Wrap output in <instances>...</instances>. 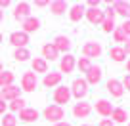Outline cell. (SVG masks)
Returning <instances> with one entry per match:
<instances>
[{"label":"cell","mask_w":130,"mask_h":126,"mask_svg":"<svg viewBox=\"0 0 130 126\" xmlns=\"http://www.w3.org/2000/svg\"><path fill=\"white\" fill-rule=\"evenodd\" d=\"M6 109H8V103L0 98V115H6Z\"/></svg>","instance_id":"obj_35"},{"label":"cell","mask_w":130,"mask_h":126,"mask_svg":"<svg viewBox=\"0 0 130 126\" xmlns=\"http://www.w3.org/2000/svg\"><path fill=\"white\" fill-rule=\"evenodd\" d=\"M84 12H86V8L82 4H73L69 8V19L73 21V23H78V21L84 17Z\"/></svg>","instance_id":"obj_21"},{"label":"cell","mask_w":130,"mask_h":126,"mask_svg":"<svg viewBox=\"0 0 130 126\" xmlns=\"http://www.w3.org/2000/svg\"><path fill=\"white\" fill-rule=\"evenodd\" d=\"M54 101H56V105L63 107L65 103L71 101V90L69 86H57L56 90H54Z\"/></svg>","instance_id":"obj_5"},{"label":"cell","mask_w":130,"mask_h":126,"mask_svg":"<svg viewBox=\"0 0 130 126\" xmlns=\"http://www.w3.org/2000/svg\"><path fill=\"white\" fill-rule=\"evenodd\" d=\"M25 107H27V101H25L23 98H17V99H13V101H10L8 103V109H10V113H19V111H23Z\"/></svg>","instance_id":"obj_28"},{"label":"cell","mask_w":130,"mask_h":126,"mask_svg":"<svg viewBox=\"0 0 130 126\" xmlns=\"http://www.w3.org/2000/svg\"><path fill=\"white\" fill-rule=\"evenodd\" d=\"M2 19H4V12L0 10V23H2Z\"/></svg>","instance_id":"obj_43"},{"label":"cell","mask_w":130,"mask_h":126,"mask_svg":"<svg viewBox=\"0 0 130 126\" xmlns=\"http://www.w3.org/2000/svg\"><path fill=\"white\" fill-rule=\"evenodd\" d=\"M29 57H31L29 48H15V52H13V59L15 61H27Z\"/></svg>","instance_id":"obj_29"},{"label":"cell","mask_w":130,"mask_h":126,"mask_svg":"<svg viewBox=\"0 0 130 126\" xmlns=\"http://www.w3.org/2000/svg\"><path fill=\"white\" fill-rule=\"evenodd\" d=\"M23 33H27V34H31V33H37L38 29H40V19L38 17H27V19L23 21Z\"/></svg>","instance_id":"obj_20"},{"label":"cell","mask_w":130,"mask_h":126,"mask_svg":"<svg viewBox=\"0 0 130 126\" xmlns=\"http://www.w3.org/2000/svg\"><path fill=\"white\" fill-rule=\"evenodd\" d=\"M54 126H73L71 122H65V120H61V122H56Z\"/></svg>","instance_id":"obj_41"},{"label":"cell","mask_w":130,"mask_h":126,"mask_svg":"<svg viewBox=\"0 0 130 126\" xmlns=\"http://www.w3.org/2000/svg\"><path fill=\"white\" fill-rule=\"evenodd\" d=\"M107 92L111 94V98H122V94H124V88H122V82L119 78H109L105 84Z\"/></svg>","instance_id":"obj_11"},{"label":"cell","mask_w":130,"mask_h":126,"mask_svg":"<svg viewBox=\"0 0 130 126\" xmlns=\"http://www.w3.org/2000/svg\"><path fill=\"white\" fill-rule=\"evenodd\" d=\"M57 57H59V52L56 50V46H54L52 42H46V44L42 46V59H46V61H56Z\"/></svg>","instance_id":"obj_19"},{"label":"cell","mask_w":130,"mask_h":126,"mask_svg":"<svg viewBox=\"0 0 130 126\" xmlns=\"http://www.w3.org/2000/svg\"><path fill=\"white\" fill-rule=\"evenodd\" d=\"M103 13H105V17H103V23H102V29L103 33H113L115 31V12L111 10V6L107 10H103Z\"/></svg>","instance_id":"obj_13"},{"label":"cell","mask_w":130,"mask_h":126,"mask_svg":"<svg viewBox=\"0 0 130 126\" xmlns=\"http://www.w3.org/2000/svg\"><path fill=\"white\" fill-rule=\"evenodd\" d=\"M31 67H32V73H48V61L42 59V57H35L31 61Z\"/></svg>","instance_id":"obj_23"},{"label":"cell","mask_w":130,"mask_h":126,"mask_svg":"<svg viewBox=\"0 0 130 126\" xmlns=\"http://www.w3.org/2000/svg\"><path fill=\"white\" fill-rule=\"evenodd\" d=\"M69 90H71V98H77L78 101H82L88 96V84H86L84 78H75L73 84L69 86Z\"/></svg>","instance_id":"obj_1"},{"label":"cell","mask_w":130,"mask_h":126,"mask_svg":"<svg viewBox=\"0 0 130 126\" xmlns=\"http://www.w3.org/2000/svg\"><path fill=\"white\" fill-rule=\"evenodd\" d=\"M86 6H88V8H100V0H88Z\"/></svg>","instance_id":"obj_36"},{"label":"cell","mask_w":130,"mask_h":126,"mask_svg":"<svg viewBox=\"0 0 130 126\" xmlns=\"http://www.w3.org/2000/svg\"><path fill=\"white\" fill-rule=\"evenodd\" d=\"M77 67H78V71H80V73H88L90 67H92V61L86 59V57H80V59L77 61Z\"/></svg>","instance_id":"obj_30"},{"label":"cell","mask_w":130,"mask_h":126,"mask_svg":"<svg viewBox=\"0 0 130 126\" xmlns=\"http://www.w3.org/2000/svg\"><path fill=\"white\" fill-rule=\"evenodd\" d=\"M10 44L13 48H27L29 44V34L23 33V31H15V33L10 34Z\"/></svg>","instance_id":"obj_7"},{"label":"cell","mask_w":130,"mask_h":126,"mask_svg":"<svg viewBox=\"0 0 130 126\" xmlns=\"http://www.w3.org/2000/svg\"><path fill=\"white\" fill-rule=\"evenodd\" d=\"M82 126H92V124H82Z\"/></svg>","instance_id":"obj_46"},{"label":"cell","mask_w":130,"mask_h":126,"mask_svg":"<svg viewBox=\"0 0 130 126\" xmlns=\"http://www.w3.org/2000/svg\"><path fill=\"white\" fill-rule=\"evenodd\" d=\"M121 29L124 31V34H126V37L130 38V19H124V23L121 25Z\"/></svg>","instance_id":"obj_33"},{"label":"cell","mask_w":130,"mask_h":126,"mask_svg":"<svg viewBox=\"0 0 130 126\" xmlns=\"http://www.w3.org/2000/svg\"><path fill=\"white\" fill-rule=\"evenodd\" d=\"M77 67V61H75V56H71V53H65L63 57L59 59V73L61 75H69L73 73V69Z\"/></svg>","instance_id":"obj_8"},{"label":"cell","mask_w":130,"mask_h":126,"mask_svg":"<svg viewBox=\"0 0 130 126\" xmlns=\"http://www.w3.org/2000/svg\"><path fill=\"white\" fill-rule=\"evenodd\" d=\"M90 113H92V105H90V103H86V101H78V103H75V107H73V115H75V118H86Z\"/></svg>","instance_id":"obj_15"},{"label":"cell","mask_w":130,"mask_h":126,"mask_svg":"<svg viewBox=\"0 0 130 126\" xmlns=\"http://www.w3.org/2000/svg\"><path fill=\"white\" fill-rule=\"evenodd\" d=\"M69 10V6H67V2H63V0H54V2H50V12L54 13V15H61V13H65Z\"/></svg>","instance_id":"obj_24"},{"label":"cell","mask_w":130,"mask_h":126,"mask_svg":"<svg viewBox=\"0 0 130 126\" xmlns=\"http://www.w3.org/2000/svg\"><path fill=\"white\" fill-rule=\"evenodd\" d=\"M52 44L56 46V50L59 53H69V50H71V38L65 37V34H57V37L54 38Z\"/></svg>","instance_id":"obj_12"},{"label":"cell","mask_w":130,"mask_h":126,"mask_svg":"<svg viewBox=\"0 0 130 126\" xmlns=\"http://www.w3.org/2000/svg\"><path fill=\"white\" fill-rule=\"evenodd\" d=\"M13 80H15V75L12 71H2L0 73V90L6 88V86H12Z\"/></svg>","instance_id":"obj_26"},{"label":"cell","mask_w":130,"mask_h":126,"mask_svg":"<svg viewBox=\"0 0 130 126\" xmlns=\"http://www.w3.org/2000/svg\"><path fill=\"white\" fill-rule=\"evenodd\" d=\"M2 71H4V67H2V61H0V73H2Z\"/></svg>","instance_id":"obj_44"},{"label":"cell","mask_w":130,"mask_h":126,"mask_svg":"<svg viewBox=\"0 0 130 126\" xmlns=\"http://www.w3.org/2000/svg\"><path fill=\"white\" fill-rule=\"evenodd\" d=\"M109 57L115 61V63H121V61H124L126 53H124V50H122L121 46H113V48L109 50Z\"/></svg>","instance_id":"obj_27"},{"label":"cell","mask_w":130,"mask_h":126,"mask_svg":"<svg viewBox=\"0 0 130 126\" xmlns=\"http://www.w3.org/2000/svg\"><path fill=\"white\" fill-rule=\"evenodd\" d=\"M38 86V78L32 71H25L21 77V92H35Z\"/></svg>","instance_id":"obj_2"},{"label":"cell","mask_w":130,"mask_h":126,"mask_svg":"<svg viewBox=\"0 0 130 126\" xmlns=\"http://www.w3.org/2000/svg\"><path fill=\"white\" fill-rule=\"evenodd\" d=\"M111 120H113V122H119V124L126 122V120H128V111L122 109V107H115L113 113H111Z\"/></svg>","instance_id":"obj_25"},{"label":"cell","mask_w":130,"mask_h":126,"mask_svg":"<svg viewBox=\"0 0 130 126\" xmlns=\"http://www.w3.org/2000/svg\"><path fill=\"white\" fill-rule=\"evenodd\" d=\"M2 40H4V37H2V33H0V44H2Z\"/></svg>","instance_id":"obj_45"},{"label":"cell","mask_w":130,"mask_h":126,"mask_svg":"<svg viewBox=\"0 0 130 126\" xmlns=\"http://www.w3.org/2000/svg\"><path fill=\"white\" fill-rule=\"evenodd\" d=\"M111 10L115 12V15H122L124 19H130V4L128 2H122V0H117V2H113V6H111Z\"/></svg>","instance_id":"obj_18"},{"label":"cell","mask_w":130,"mask_h":126,"mask_svg":"<svg viewBox=\"0 0 130 126\" xmlns=\"http://www.w3.org/2000/svg\"><path fill=\"white\" fill-rule=\"evenodd\" d=\"M63 117H65V111L59 105H48L44 109V118L48 122H61Z\"/></svg>","instance_id":"obj_3"},{"label":"cell","mask_w":130,"mask_h":126,"mask_svg":"<svg viewBox=\"0 0 130 126\" xmlns=\"http://www.w3.org/2000/svg\"><path fill=\"white\" fill-rule=\"evenodd\" d=\"M17 124V118H15V115H12V113H6L4 115V118H2V126H15Z\"/></svg>","instance_id":"obj_32"},{"label":"cell","mask_w":130,"mask_h":126,"mask_svg":"<svg viewBox=\"0 0 130 126\" xmlns=\"http://www.w3.org/2000/svg\"><path fill=\"white\" fill-rule=\"evenodd\" d=\"M38 118V111L32 107H25L23 111H19V120L23 122H35Z\"/></svg>","instance_id":"obj_22"},{"label":"cell","mask_w":130,"mask_h":126,"mask_svg":"<svg viewBox=\"0 0 130 126\" xmlns=\"http://www.w3.org/2000/svg\"><path fill=\"white\" fill-rule=\"evenodd\" d=\"M61 78H63V75H61L59 71H50V73H46V77L42 78V84H44L46 88H54V86H59Z\"/></svg>","instance_id":"obj_14"},{"label":"cell","mask_w":130,"mask_h":126,"mask_svg":"<svg viewBox=\"0 0 130 126\" xmlns=\"http://www.w3.org/2000/svg\"><path fill=\"white\" fill-rule=\"evenodd\" d=\"M113 103L107 101V99H98L96 101V113L102 115V117H111V113H113Z\"/></svg>","instance_id":"obj_17"},{"label":"cell","mask_w":130,"mask_h":126,"mask_svg":"<svg viewBox=\"0 0 130 126\" xmlns=\"http://www.w3.org/2000/svg\"><path fill=\"white\" fill-rule=\"evenodd\" d=\"M0 98L4 99V101H13V99L21 98V88H19V86H15V84L6 86V88L0 90Z\"/></svg>","instance_id":"obj_9"},{"label":"cell","mask_w":130,"mask_h":126,"mask_svg":"<svg viewBox=\"0 0 130 126\" xmlns=\"http://www.w3.org/2000/svg\"><path fill=\"white\" fill-rule=\"evenodd\" d=\"M102 67H98V65H92V67H90V71H88V73H86V78H84V80H86V84H92V86H96L98 84V82H100V80H102Z\"/></svg>","instance_id":"obj_16"},{"label":"cell","mask_w":130,"mask_h":126,"mask_svg":"<svg viewBox=\"0 0 130 126\" xmlns=\"http://www.w3.org/2000/svg\"><path fill=\"white\" fill-rule=\"evenodd\" d=\"M128 126H130V122H128Z\"/></svg>","instance_id":"obj_47"},{"label":"cell","mask_w":130,"mask_h":126,"mask_svg":"<svg viewBox=\"0 0 130 126\" xmlns=\"http://www.w3.org/2000/svg\"><path fill=\"white\" fill-rule=\"evenodd\" d=\"M122 50H124L126 56L130 53V38H126V42H124V46H122Z\"/></svg>","instance_id":"obj_38"},{"label":"cell","mask_w":130,"mask_h":126,"mask_svg":"<svg viewBox=\"0 0 130 126\" xmlns=\"http://www.w3.org/2000/svg\"><path fill=\"white\" fill-rule=\"evenodd\" d=\"M27 17H31V4L29 2H19L15 6V10H13V19L23 23Z\"/></svg>","instance_id":"obj_6"},{"label":"cell","mask_w":130,"mask_h":126,"mask_svg":"<svg viewBox=\"0 0 130 126\" xmlns=\"http://www.w3.org/2000/svg\"><path fill=\"white\" fill-rule=\"evenodd\" d=\"M102 52H103L102 44H100V42H96V40H90V42H86V44L82 46V56H84L86 59L100 57V56H102Z\"/></svg>","instance_id":"obj_4"},{"label":"cell","mask_w":130,"mask_h":126,"mask_svg":"<svg viewBox=\"0 0 130 126\" xmlns=\"http://www.w3.org/2000/svg\"><path fill=\"white\" fill-rule=\"evenodd\" d=\"M113 38H115V42H126V34H124V31H122L121 27H115V31H113Z\"/></svg>","instance_id":"obj_31"},{"label":"cell","mask_w":130,"mask_h":126,"mask_svg":"<svg viewBox=\"0 0 130 126\" xmlns=\"http://www.w3.org/2000/svg\"><path fill=\"white\" fill-rule=\"evenodd\" d=\"M84 17H86V19H88L92 25H102L105 13H103L102 8H88V10L84 12Z\"/></svg>","instance_id":"obj_10"},{"label":"cell","mask_w":130,"mask_h":126,"mask_svg":"<svg viewBox=\"0 0 130 126\" xmlns=\"http://www.w3.org/2000/svg\"><path fill=\"white\" fill-rule=\"evenodd\" d=\"M100 126H115V122L111 120V118H103V120L100 122Z\"/></svg>","instance_id":"obj_37"},{"label":"cell","mask_w":130,"mask_h":126,"mask_svg":"<svg viewBox=\"0 0 130 126\" xmlns=\"http://www.w3.org/2000/svg\"><path fill=\"white\" fill-rule=\"evenodd\" d=\"M122 88H124V92H130V75L124 77V80H122Z\"/></svg>","instance_id":"obj_34"},{"label":"cell","mask_w":130,"mask_h":126,"mask_svg":"<svg viewBox=\"0 0 130 126\" xmlns=\"http://www.w3.org/2000/svg\"><path fill=\"white\" fill-rule=\"evenodd\" d=\"M35 4H37L38 8H44V6H48V2H46V0H38V2H35Z\"/></svg>","instance_id":"obj_40"},{"label":"cell","mask_w":130,"mask_h":126,"mask_svg":"<svg viewBox=\"0 0 130 126\" xmlns=\"http://www.w3.org/2000/svg\"><path fill=\"white\" fill-rule=\"evenodd\" d=\"M10 4H12V2H10V0H0V10H2V12H4V8H8Z\"/></svg>","instance_id":"obj_39"},{"label":"cell","mask_w":130,"mask_h":126,"mask_svg":"<svg viewBox=\"0 0 130 126\" xmlns=\"http://www.w3.org/2000/svg\"><path fill=\"white\" fill-rule=\"evenodd\" d=\"M126 71H128V73H130V59L126 61Z\"/></svg>","instance_id":"obj_42"}]
</instances>
